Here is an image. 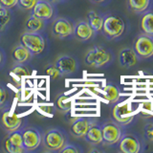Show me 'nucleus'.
<instances>
[{
    "label": "nucleus",
    "instance_id": "1",
    "mask_svg": "<svg viewBox=\"0 0 153 153\" xmlns=\"http://www.w3.org/2000/svg\"><path fill=\"white\" fill-rule=\"evenodd\" d=\"M114 59V55L111 50L103 46L96 45L89 49L84 56V63L93 68H102L107 66Z\"/></svg>",
    "mask_w": 153,
    "mask_h": 153
},
{
    "label": "nucleus",
    "instance_id": "2",
    "mask_svg": "<svg viewBox=\"0 0 153 153\" xmlns=\"http://www.w3.org/2000/svg\"><path fill=\"white\" fill-rule=\"evenodd\" d=\"M126 30V23L123 18L115 14H105L103 16V24L102 33L108 40H113L123 36Z\"/></svg>",
    "mask_w": 153,
    "mask_h": 153
},
{
    "label": "nucleus",
    "instance_id": "3",
    "mask_svg": "<svg viewBox=\"0 0 153 153\" xmlns=\"http://www.w3.org/2000/svg\"><path fill=\"white\" fill-rule=\"evenodd\" d=\"M20 43L33 56L40 55L45 50V38L39 32H24L20 36Z\"/></svg>",
    "mask_w": 153,
    "mask_h": 153
},
{
    "label": "nucleus",
    "instance_id": "4",
    "mask_svg": "<svg viewBox=\"0 0 153 153\" xmlns=\"http://www.w3.org/2000/svg\"><path fill=\"white\" fill-rule=\"evenodd\" d=\"M65 134L57 128H50L44 132L42 136V143L48 151H60L67 143Z\"/></svg>",
    "mask_w": 153,
    "mask_h": 153
},
{
    "label": "nucleus",
    "instance_id": "5",
    "mask_svg": "<svg viewBox=\"0 0 153 153\" xmlns=\"http://www.w3.org/2000/svg\"><path fill=\"white\" fill-rule=\"evenodd\" d=\"M111 115L113 121L121 126H127L133 121L134 117H135L131 104L126 102H118L117 104H115L112 108Z\"/></svg>",
    "mask_w": 153,
    "mask_h": 153
},
{
    "label": "nucleus",
    "instance_id": "6",
    "mask_svg": "<svg viewBox=\"0 0 153 153\" xmlns=\"http://www.w3.org/2000/svg\"><path fill=\"white\" fill-rule=\"evenodd\" d=\"M75 23L66 17H56L52 23V33L59 39L73 37Z\"/></svg>",
    "mask_w": 153,
    "mask_h": 153
},
{
    "label": "nucleus",
    "instance_id": "7",
    "mask_svg": "<svg viewBox=\"0 0 153 153\" xmlns=\"http://www.w3.org/2000/svg\"><path fill=\"white\" fill-rule=\"evenodd\" d=\"M102 143L104 146H114L120 141L123 132L120 124L112 121H107L102 123Z\"/></svg>",
    "mask_w": 153,
    "mask_h": 153
},
{
    "label": "nucleus",
    "instance_id": "8",
    "mask_svg": "<svg viewBox=\"0 0 153 153\" xmlns=\"http://www.w3.org/2000/svg\"><path fill=\"white\" fill-rule=\"evenodd\" d=\"M132 49L141 59H148L153 56V37L145 33L138 36L133 41Z\"/></svg>",
    "mask_w": 153,
    "mask_h": 153
},
{
    "label": "nucleus",
    "instance_id": "9",
    "mask_svg": "<svg viewBox=\"0 0 153 153\" xmlns=\"http://www.w3.org/2000/svg\"><path fill=\"white\" fill-rule=\"evenodd\" d=\"M23 147L26 152L33 151L37 149L42 143V134L37 128L35 127H25L21 130Z\"/></svg>",
    "mask_w": 153,
    "mask_h": 153
},
{
    "label": "nucleus",
    "instance_id": "10",
    "mask_svg": "<svg viewBox=\"0 0 153 153\" xmlns=\"http://www.w3.org/2000/svg\"><path fill=\"white\" fill-rule=\"evenodd\" d=\"M3 147L8 153H25L26 150L23 147L21 130L8 132L7 137L3 143Z\"/></svg>",
    "mask_w": 153,
    "mask_h": 153
},
{
    "label": "nucleus",
    "instance_id": "11",
    "mask_svg": "<svg viewBox=\"0 0 153 153\" xmlns=\"http://www.w3.org/2000/svg\"><path fill=\"white\" fill-rule=\"evenodd\" d=\"M31 13L33 16L48 21L55 16L56 11L54 4H52L48 0H37L35 7L31 10Z\"/></svg>",
    "mask_w": 153,
    "mask_h": 153
},
{
    "label": "nucleus",
    "instance_id": "12",
    "mask_svg": "<svg viewBox=\"0 0 153 153\" xmlns=\"http://www.w3.org/2000/svg\"><path fill=\"white\" fill-rule=\"evenodd\" d=\"M55 65L60 72L61 76L74 74L79 69V62L76 57L69 55H62L55 61Z\"/></svg>",
    "mask_w": 153,
    "mask_h": 153
},
{
    "label": "nucleus",
    "instance_id": "13",
    "mask_svg": "<svg viewBox=\"0 0 153 153\" xmlns=\"http://www.w3.org/2000/svg\"><path fill=\"white\" fill-rule=\"evenodd\" d=\"M96 36V33L91 26L89 25V23L87 20L81 19L75 23L74 26V33H73V37L78 41L85 42L88 41Z\"/></svg>",
    "mask_w": 153,
    "mask_h": 153
},
{
    "label": "nucleus",
    "instance_id": "14",
    "mask_svg": "<svg viewBox=\"0 0 153 153\" xmlns=\"http://www.w3.org/2000/svg\"><path fill=\"white\" fill-rule=\"evenodd\" d=\"M118 143L119 150L123 153H138L141 151V143L132 134H123Z\"/></svg>",
    "mask_w": 153,
    "mask_h": 153
},
{
    "label": "nucleus",
    "instance_id": "15",
    "mask_svg": "<svg viewBox=\"0 0 153 153\" xmlns=\"http://www.w3.org/2000/svg\"><path fill=\"white\" fill-rule=\"evenodd\" d=\"M0 122H1V126L4 130H6L7 132H13L20 129L23 123V119L17 116V114L16 113L6 111L2 114Z\"/></svg>",
    "mask_w": 153,
    "mask_h": 153
},
{
    "label": "nucleus",
    "instance_id": "16",
    "mask_svg": "<svg viewBox=\"0 0 153 153\" xmlns=\"http://www.w3.org/2000/svg\"><path fill=\"white\" fill-rule=\"evenodd\" d=\"M95 122L89 118H78L71 123L70 126V133L72 136L76 139L84 138L86 132L88 131L89 127L92 126Z\"/></svg>",
    "mask_w": 153,
    "mask_h": 153
},
{
    "label": "nucleus",
    "instance_id": "17",
    "mask_svg": "<svg viewBox=\"0 0 153 153\" xmlns=\"http://www.w3.org/2000/svg\"><path fill=\"white\" fill-rule=\"evenodd\" d=\"M139 62V56L132 48H123L119 53V63L123 68H131Z\"/></svg>",
    "mask_w": 153,
    "mask_h": 153
},
{
    "label": "nucleus",
    "instance_id": "18",
    "mask_svg": "<svg viewBox=\"0 0 153 153\" xmlns=\"http://www.w3.org/2000/svg\"><path fill=\"white\" fill-rule=\"evenodd\" d=\"M12 57L16 63H27L32 59L33 55L27 48L24 47L21 43H19L13 47L12 51Z\"/></svg>",
    "mask_w": 153,
    "mask_h": 153
},
{
    "label": "nucleus",
    "instance_id": "19",
    "mask_svg": "<svg viewBox=\"0 0 153 153\" xmlns=\"http://www.w3.org/2000/svg\"><path fill=\"white\" fill-rule=\"evenodd\" d=\"M85 141L92 146H99L102 143V127L99 124L93 123L86 132L84 136Z\"/></svg>",
    "mask_w": 153,
    "mask_h": 153
},
{
    "label": "nucleus",
    "instance_id": "20",
    "mask_svg": "<svg viewBox=\"0 0 153 153\" xmlns=\"http://www.w3.org/2000/svg\"><path fill=\"white\" fill-rule=\"evenodd\" d=\"M139 28L142 33L153 37V12L146 11L140 19Z\"/></svg>",
    "mask_w": 153,
    "mask_h": 153
},
{
    "label": "nucleus",
    "instance_id": "21",
    "mask_svg": "<svg viewBox=\"0 0 153 153\" xmlns=\"http://www.w3.org/2000/svg\"><path fill=\"white\" fill-rule=\"evenodd\" d=\"M102 96L109 103H116L120 99V89L114 83H107L102 88Z\"/></svg>",
    "mask_w": 153,
    "mask_h": 153
},
{
    "label": "nucleus",
    "instance_id": "22",
    "mask_svg": "<svg viewBox=\"0 0 153 153\" xmlns=\"http://www.w3.org/2000/svg\"><path fill=\"white\" fill-rule=\"evenodd\" d=\"M86 20L89 23L91 28L93 29L96 35L102 33V24H103V16L100 14L96 11H89L86 16Z\"/></svg>",
    "mask_w": 153,
    "mask_h": 153
},
{
    "label": "nucleus",
    "instance_id": "23",
    "mask_svg": "<svg viewBox=\"0 0 153 153\" xmlns=\"http://www.w3.org/2000/svg\"><path fill=\"white\" fill-rule=\"evenodd\" d=\"M129 11L136 14L146 12L150 7L151 0H126Z\"/></svg>",
    "mask_w": 153,
    "mask_h": 153
},
{
    "label": "nucleus",
    "instance_id": "24",
    "mask_svg": "<svg viewBox=\"0 0 153 153\" xmlns=\"http://www.w3.org/2000/svg\"><path fill=\"white\" fill-rule=\"evenodd\" d=\"M45 28V21L31 16L25 22V29L28 32H40Z\"/></svg>",
    "mask_w": 153,
    "mask_h": 153
},
{
    "label": "nucleus",
    "instance_id": "25",
    "mask_svg": "<svg viewBox=\"0 0 153 153\" xmlns=\"http://www.w3.org/2000/svg\"><path fill=\"white\" fill-rule=\"evenodd\" d=\"M12 18L13 16L11 11L0 4V33L7 30V28L11 24Z\"/></svg>",
    "mask_w": 153,
    "mask_h": 153
},
{
    "label": "nucleus",
    "instance_id": "26",
    "mask_svg": "<svg viewBox=\"0 0 153 153\" xmlns=\"http://www.w3.org/2000/svg\"><path fill=\"white\" fill-rule=\"evenodd\" d=\"M12 75H13L16 79H20L24 76H28L31 75V69L25 63H16L12 68Z\"/></svg>",
    "mask_w": 153,
    "mask_h": 153
},
{
    "label": "nucleus",
    "instance_id": "27",
    "mask_svg": "<svg viewBox=\"0 0 153 153\" xmlns=\"http://www.w3.org/2000/svg\"><path fill=\"white\" fill-rule=\"evenodd\" d=\"M56 107L61 112H67L71 108V100L65 94H60L56 98Z\"/></svg>",
    "mask_w": 153,
    "mask_h": 153
},
{
    "label": "nucleus",
    "instance_id": "28",
    "mask_svg": "<svg viewBox=\"0 0 153 153\" xmlns=\"http://www.w3.org/2000/svg\"><path fill=\"white\" fill-rule=\"evenodd\" d=\"M45 74L49 76L51 79H56L61 76L60 72L56 68V66L55 64H49L48 66H46Z\"/></svg>",
    "mask_w": 153,
    "mask_h": 153
},
{
    "label": "nucleus",
    "instance_id": "29",
    "mask_svg": "<svg viewBox=\"0 0 153 153\" xmlns=\"http://www.w3.org/2000/svg\"><path fill=\"white\" fill-rule=\"evenodd\" d=\"M36 2L37 0H18L17 6H19V8H21L22 10H25V11H31L35 7Z\"/></svg>",
    "mask_w": 153,
    "mask_h": 153
},
{
    "label": "nucleus",
    "instance_id": "30",
    "mask_svg": "<svg viewBox=\"0 0 153 153\" xmlns=\"http://www.w3.org/2000/svg\"><path fill=\"white\" fill-rule=\"evenodd\" d=\"M8 91L2 84H0V109L5 107L8 102Z\"/></svg>",
    "mask_w": 153,
    "mask_h": 153
},
{
    "label": "nucleus",
    "instance_id": "31",
    "mask_svg": "<svg viewBox=\"0 0 153 153\" xmlns=\"http://www.w3.org/2000/svg\"><path fill=\"white\" fill-rule=\"evenodd\" d=\"M80 150L78 147L71 143H66V145L61 148L60 151L61 153H79Z\"/></svg>",
    "mask_w": 153,
    "mask_h": 153
},
{
    "label": "nucleus",
    "instance_id": "32",
    "mask_svg": "<svg viewBox=\"0 0 153 153\" xmlns=\"http://www.w3.org/2000/svg\"><path fill=\"white\" fill-rule=\"evenodd\" d=\"M17 3L18 0H0V4L9 10H12L13 8L17 6Z\"/></svg>",
    "mask_w": 153,
    "mask_h": 153
},
{
    "label": "nucleus",
    "instance_id": "33",
    "mask_svg": "<svg viewBox=\"0 0 153 153\" xmlns=\"http://www.w3.org/2000/svg\"><path fill=\"white\" fill-rule=\"evenodd\" d=\"M145 136L148 141L153 142V123H149L145 127Z\"/></svg>",
    "mask_w": 153,
    "mask_h": 153
},
{
    "label": "nucleus",
    "instance_id": "34",
    "mask_svg": "<svg viewBox=\"0 0 153 153\" xmlns=\"http://www.w3.org/2000/svg\"><path fill=\"white\" fill-rule=\"evenodd\" d=\"M40 110H42L43 113L46 114H53L54 113V109H53L52 106H46V105H42V106L39 107Z\"/></svg>",
    "mask_w": 153,
    "mask_h": 153
},
{
    "label": "nucleus",
    "instance_id": "35",
    "mask_svg": "<svg viewBox=\"0 0 153 153\" xmlns=\"http://www.w3.org/2000/svg\"><path fill=\"white\" fill-rule=\"evenodd\" d=\"M4 62H5V54H4V52L0 49V68L3 66Z\"/></svg>",
    "mask_w": 153,
    "mask_h": 153
},
{
    "label": "nucleus",
    "instance_id": "36",
    "mask_svg": "<svg viewBox=\"0 0 153 153\" xmlns=\"http://www.w3.org/2000/svg\"><path fill=\"white\" fill-rule=\"evenodd\" d=\"M49 2H51L52 4H54V5H56V4H59V3H61V2H63V1H65V0H48Z\"/></svg>",
    "mask_w": 153,
    "mask_h": 153
},
{
    "label": "nucleus",
    "instance_id": "37",
    "mask_svg": "<svg viewBox=\"0 0 153 153\" xmlns=\"http://www.w3.org/2000/svg\"><path fill=\"white\" fill-rule=\"evenodd\" d=\"M90 1L94 4H102V3H104L106 0H90Z\"/></svg>",
    "mask_w": 153,
    "mask_h": 153
}]
</instances>
